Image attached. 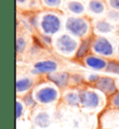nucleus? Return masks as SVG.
Listing matches in <instances>:
<instances>
[{
  "instance_id": "obj_16",
  "label": "nucleus",
  "mask_w": 119,
  "mask_h": 129,
  "mask_svg": "<svg viewBox=\"0 0 119 129\" xmlns=\"http://www.w3.org/2000/svg\"><path fill=\"white\" fill-rule=\"evenodd\" d=\"M62 11L72 16L87 15V2L79 0H65Z\"/></svg>"
},
{
  "instance_id": "obj_31",
  "label": "nucleus",
  "mask_w": 119,
  "mask_h": 129,
  "mask_svg": "<svg viewBox=\"0 0 119 129\" xmlns=\"http://www.w3.org/2000/svg\"><path fill=\"white\" fill-rule=\"evenodd\" d=\"M117 86H118V90H119V80H117Z\"/></svg>"
},
{
  "instance_id": "obj_35",
  "label": "nucleus",
  "mask_w": 119,
  "mask_h": 129,
  "mask_svg": "<svg viewBox=\"0 0 119 129\" xmlns=\"http://www.w3.org/2000/svg\"><path fill=\"white\" fill-rule=\"evenodd\" d=\"M102 1H106V0H102Z\"/></svg>"
},
{
  "instance_id": "obj_18",
  "label": "nucleus",
  "mask_w": 119,
  "mask_h": 129,
  "mask_svg": "<svg viewBox=\"0 0 119 129\" xmlns=\"http://www.w3.org/2000/svg\"><path fill=\"white\" fill-rule=\"evenodd\" d=\"M16 9L18 13L23 15L33 14L43 10L39 0H16Z\"/></svg>"
},
{
  "instance_id": "obj_1",
  "label": "nucleus",
  "mask_w": 119,
  "mask_h": 129,
  "mask_svg": "<svg viewBox=\"0 0 119 129\" xmlns=\"http://www.w3.org/2000/svg\"><path fill=\"white\" fill-rule=\"evenodd\" d=\"M30 15L32 27L41 38L50 43L54 37L63 31L65 13L61 10L43 9Z\"/></svg>"
},
{
  "instance_id": "obj_30",
  "label": "nucleus",
  "mask_w": 119,
  "mask_h": 129,
  "mask_svg": "<svg viewBox=\"0 0 119 129\" xmlns=\"http://www.w3.org/2000/svg\"><path fill=\"white\" fill-rule=\"evenodd\" d=\"M115 59L119 60V39L117 40V44H116V54H115Z\"/></svg>"
},
{
  "instance_id": "obj_14",
  "label": "nucleus",
  "mask_w": 119,
  "mask_h": 129,
  "mask_svg": "<svg viewBox=\"0 0 119 129\" xmlns=\"http://www.w3.org/2000/svg\"><path fill=\"white\" fill-rule=\"evenodd\" d=\"M60 102L69 108H80V88L69 87L61 91Z\"/></svg>"
},
{
  "instance_id": "obj_4",
  "label": "nucleus",
  "mask_w": 119,
  "mask_h": 129,
  "mask_svg": "<svg viewBox=\"0 0 119 129\" xmlns=\"http://www.w3.org/2000/svg\"><path fill=\"white\" fill-rule=\"evenodd\" d=\"M80 43V39L74 38L65 31H62L52 39L50 48L61 58L74 60Z\"/></svg>"
},
{
  "instance_id": "obj_8",
  "label": "nucleus",
  "mask_w": 119,
  "mask_h": 129,
  "mask_svg": "<svg viewBox=\"0 0 119 129\" xmlns=\"http://www.w3.org/2000/svg\"><path fill=\"white\" fill-rule=\"evenodd\" d=\"M39 80V78L31 74L29 70L22 73L18 72L16 77L17 97H23L27 94L31 93Z\"/></svg>"
},
{
  "instance_id": "obj_17",
  "label": "nucleus",
  "mask_w": 119,
  "mask_h": 129,
  "mask_svg": "<svg viewBox=\"0 0 119 129\" xmlns=\"http://www.w3.org/2000/svg\"><path fill=\"white\" fill-rule=\"evenodd\" d=\"M70 77L71 72L61 69L48 75V77H46V79L54 83L61 91H63L70 87Z\"/></svg>"
},
{
  "instance_id": "obj_28",
  "label": "nucleus",
  "mask_w": 119,
  "mask_h": 129,
  "mask_svg": "<svg viewBox=\"0 0 119 129\" xmlns=\"http://www.w3.org/2000/svg\"><path fill=\"white\" fill-rule=\"evenodd\" d=\"M22 98L23 99L24 103L26 104L27 108H31V109H33V108H36V107L37 106L36 100L34 99V97H33V95H32V92L29 93V94H27L26 95L22 97Z\"/></svg>"
},
{
  "instance_id": "obj_7",
  "label": "nucleus",
  "mask_w": 119,
  "mask_h": 129,
  "mask_svg": "<svg viewBox=\"0 0 119 129\" xmlns=\"http://www.w3.org/2000/svg\"><path fill=\"white\" fill-rule=\"evenodd\" d=\"M118 39L119 38L93 35L91 37V52L108 60L115 59L116 44Z\"/></svg>"
},
{
  "instance_id": "obj_6",
  "label": "nucleus",
  "mask_w": 119,
  "mask_h": 129,
  "mask_svg": "<svg viewBox=\"0 0 119 129\" xmlns=\"http://www.w3.org/2000/svg\"><path fill=\"white\" fill-rule=\"evenodd\" d=\"M62 68L63 64L61 60L52 56H46L41 58H36L33 62L28 70L34 76L39 79H43L54 72L61 70Z\"/></svg>"
},
{
  "instance_id": "obj_20",
  "label": "nucleus",
  "mask_w": 119,
  "mask_h": 129,
  "mask_svg": "<svg viewBox=\"0 0 119 129\" xmlns=\"http://www.w3.org/2000/svg\"><path fill=\"white\" fill-rule=\"evenodd\" d=\"M90 52H91V38L81 40L80 46L78 48V51L76 52V55L74 57V61L79 63L85 56H87Z\"/></svg>"
},
{
  "instance_id": "obj_23",
  "label": "nucleus",
  "mask_w": 119,
  "mask_h": 129,
  "mask_svg": "<svg viewBox=\"0 0 119 129\" xmlns=\"http://www.w3.org/2000/svg\"><path fill=\"white\" fill-rule=\"evenodd\" d=\"M27 106L24 103V101L22 97H17L16 99V118L19 121L20 119H22L24 115Z\"/></svg>"
},
{
  "instance_id": "obj_11",
  "label": "nucleus",
  "mask_w": 119,
  "mask_h": 129,
  "mask_svg": "<svg viewBox=\"0 0 119 129\" xmlns=\"http://www.w3.org/2000/svg\"><path fill=\"white\" fill-rule=\"evenodd\" d=\"M79 63L83 67L91 69V70L106 72L109 60L104 57H101L100 55L95 54L93 52H90L87 56H85Z\"/></svg>"
},
{
  "instance_id": "obj_10",
  "label": "nucleus",
  "mask_w": 119,
  "mask_h": 129,
  "mask_svg": "<svg viewBox=\"0 0 119 129\" xmlns=\"http://www.w3.org/2000/svg\"><path fill=\"white\" fill-rule=\"evenodd\" d=\"M100 129H119V110L106 108L99 117Z\"/></svg>"
},
{
  "instance_id": "obj_27",
  "label": "nucleus",
  "mask_w": 119,
  "mask_h": 129,
  "mask_svg": "<svg viewBox=\"0 0 119 129\" xmlns=\"http://www.w3.org/2000/svg\"><path fill=\"white\" fill-rule=\"evenodd\" d=\"M118 69H119V60H117V59L109 60V64H108V67H107V69H106L107 73L118 74Z\"/></svg>"
},
{
  "instance_id": "obj_29",
  "label": "nucleus",
  "mask_w": 119,
  "mask_h": 129,
  "mask_svg": "<svg viewBox=\"0 0 119 129\" xmlns=\"http://www.w3.org/2000/svg\"><path fill=\"white\" fill-rule=\"evenodd\" d=\"M108 9L119 11V0H106Z\"/></svg>"
},
{
  "instance_id": "obj_25",
  "label": "nucleus",
  "mask_w": 119,
  "mask_h": 129,
  "mask_svg": "<svg viewBox=\"0 0 119 129\" xmlns=\"http://www.w3.org/2000/svg\"><path fill=\"white\" fill-rule=\"evenodd\" d=\"M109 109H113V110H119V90L113 94L112 96L107 98V107Z\"/></svg>"
},
{
  "instance_id": "obj_34",
  "label": "nucleus",
  "mask_w": 119,
  "mask_h": 129,
  "mask_svg": "<svg viewBox=\"0 0 119 129\" xmlns=\"http://www.w3.org/2000/svg\"><path fill=\"white\" fill-rule=\"evenodd\" d=\"M117 75H119V69H118V74H117Z\"/></svg>"
},
{
  "instance_id": "obj_3",
  "label": "nucleus",
  "mask_w": 119,
  "mask_h": 129,
  "mask_svg": "<svg viewBox=\"0 0 119 129\" xmlns=\"http://www.w3.org/2000/svg\"><path fill=\"white\" fill-rule=\"evenodd\" d=\"M32 95L37 106L48 107L61 101V91L46 78L40 79L32 91Z\"/></svg>"
},
{
  "instance_id": "obj_15",
  "label": "nucleus",
  "mask_w": 119,
  "mask_h": 129,
  "mask_svg": "<svg viewBox=\"0 0 119 129\" xmlns=\"http://www.w3.org/2000/svg\"><path fill=\"white\" fill-rule=\"evenodd\" d=\"M32 46L31 42V35L26 30L18 28L16 35V52L17 56H24L27 52H30Z\"/></svg>"
},
{
  "instance_id": "obj_22",
  "label": "nucleus",
  "mask_w": 119,
  "mask_h": 129,
  "mask_svg": "<svg viewBox=\"0 0 119 129\" xmlns=\"http://www.w3.org/2000/svg\"><path fill=\"white\" fill-rule=\"evenodd\" d=\"M85 83V78H84L83 72H71L70 77V87H77L80 88Z\"/></svg>"
},
{
  "instance_id": "obj_2",
  "label": "nucleus",
  "mask_w": 119,
  "mask_h": 129,
  "mask_svg": "<svg viewBox=\"0 0 119 129\" xmlns=\"http://www.w3.org/2000/svg\"><path fill=\"white\" fill-rule=\"evenodd\" d=\"M107 97L96 88L84 85L80 87V109L85 113H100L106 109Z\"/></svg>"
},
{
  "instance_id": "obj_19",
  "label": "nucleus",
  "mask_w": 119,
  "mask_h": 129,
  "mask_svg": "<svg viewBox=\"0 0 119 129\" xmlns=\"http://www.w3.org/2000/svg\"><path fill=\"white\" fill-rule=\"evenodd\" d=\"M33 122L35 123V125L39 127V128H48L50 126L52 123L51 115L45 110H40L38 112H36V114L34 117Z\"/></svg>"
},
{
  "instance_id": "obj_9",
  "label": "nucleus",
  "mask_w": 119,
  "mask_h": 129,
  "mask_svg": "<svg viewBox=\"0 0 119 129\" xmlns=\"http://www.w3.org/2000/svg\"><path fill=\"white\" fill-rule=\"evenodd\" d=\"M92 29H93V35L95 36L119 38L118 26L112 23L105 17L92 20Z\"/></svg>"
},
{
  "instance_id": "obj_21",
  "label": "nucleus",
  "mask_w": 119,
  "mask_h": 129,
  "mask_svg": "<svg viewBox=\"0 0 119 129\" xmlns=\"http://www.w3.org/2000/svg\"><path fill=\"white\" fill-rule=\"evenodd\" d=\"M64 1L65 0H40V4L44 10L62 11Z\"/></svg>"
},
{
  "instance_id": "obj_12",
  "label": "nucleus",
  "mask_w": 119,
  "mask_h": 129,
  "mask_svg": "<svg viewBox=\"0 0 119 129\" xmlns=\"http://www.w3.org/2000/svg\"><path fill=\"white\" fill-rule=\"evenodd\" d=\"M92 87L96 88L98 91H100L107 98L112 96L113 94H115L118 91L117 80L113 77H110V76H101L100 80L97 81Z\"/></svg>"
},
{
  "instance_id": "obj_5",
  "label": "nucleus",
  "mask_w": 119,
  "mask_h": 129,
  "mask_svg": "<svg viewBox=\"0 0 119 129\" xmlns=\"http://www.w3.org/2000/svg\"><path fill=\"white\" fill-rule=\"evenodd\" d=\"M63 31L80 40L90 39L93 36L92 20L87 15L72 16L65 14Z\"/></svg>"
},
{
  "instance_id": "obj_33",
  "label": "nucleus",
  "mask_w": 119,
  "mask_h": 129,
  "mask_svg": "<svg viewBox=\"0 0 119 129\" xmlns=\"http://www.w3.org/2000/svg\"><path fill=\"white\" fill-rule=\"evenodd\" d=\"M118 36H119V26H118Z\"/></svg>"
},
{
  "instance_id": "obj_26",
  "label": "nucleus",
  "mask_w": 119,
  "mask_h": 129,
  "mask_svg": "<svg viewBox=\"0 0 119 129\" xmlns=\"http://www.w3.org/2000/svg\"><path fill=\"white\" fill-rule=\"evenodd\" d=\"M105 18L108 21H110L112 23L119 26V11L114 10H110L108 9L106 14H105Z\"/></svg>"
},
{
  "instance_id": "obj_24",
  "label": "nucleus",
  "mask_w": 119,
  "mask_h": 129,
  "mask_svg": "<svg viewBox=\"0 0 119 129\" xmlns=\"http://www.w3.org/2000/svg\"><path fill=\"white\" fill-rule=\"evenodd\" d=\"M100 77H101V76H100V74L93 73V72H85V73H84L85 83H86V85H89V86H93L94 84L100 80Z\"/></svg>"
},
{
  "instance_id": "obj_13",
  "label": "nucleus",
  "mask_w": 119,
  "mask_h": 129,
  "mask_svg": "<svg viewBox=\"0 0 119 129\" xmlns=\"http://www.w3.org/2000/svg\"><path fill=\"white\" fill-rule=\"evenodd\" d=\"M108 10L106 1L88 0L87 2V16L91 20L104 18Z\"/></svg>"
},
{
  "instance_id": "obj_32",
  "label": "nucleus",
  "mask_w": 119,
  "mask_h": 129,
  "mask_svg": "<svg viewBox=\"0 0 119 129\" xmlns=\"http://www.w3.org/2000/svg\"><path fill=\"white\" fill-rule=\"evenodd\" d=\"M79 1H84V2H87L88 0H79Z\"/></svg>"
}]
</instances>
